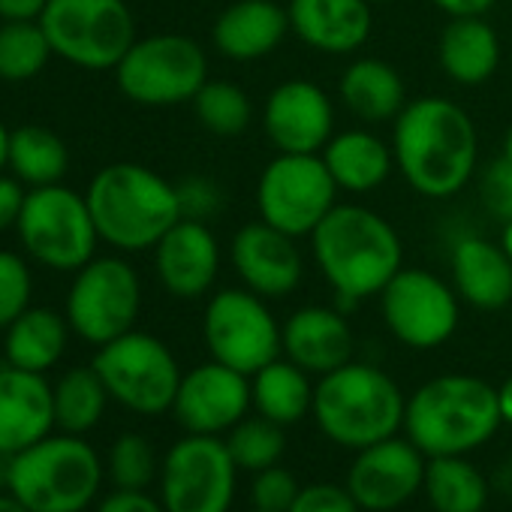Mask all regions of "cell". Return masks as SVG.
Here are the masks:
<instances>
[{"label":"cell","instance_id":"6da1fadb","mask_svg":"<svg viewBox=\"0 0 512 512\" xmlns=\"http://www.w3.org/2000/svg\"><path fill=\"white\" fill-rule=\"evenodd\" d=\"M392 154L398 172L416 193L446 199L476 172L479 139L470 115L458 103L419 97L395 118Z\"/></svg>","mask_w":512,"mask_h":512},{"label":"cell","instance_id":"7a4b0ae2","mask_svg":"<svg viewBox=\"0 0 512 512\" xmlns=\"http://www.w3.org/2000/svg\"><path fill=\"white\" fill-rule=\"evenodd\" d=\"M311 244L323 278L344 308L380 296L404 269L398 232L365 205H335L311 232Z\"/></svg>","mask_w":512,"mask_h":512},{"label":"cell","instance_id":"3957f363","mask_svg":"<svg viewBox=\"0 0 512 512\" xmlns=\"http://www.w3.org/2000/svg\"><path fill=\"white\" fill-rule=\"evenodd\" d=\"M85 199L100 241L121 253L154 250L157 241L184 217L178 187L142 163L103 166L91 178Z\"/></svg>","mask_w":512,"mask_h":512},{"label":"cell","instance_id":"277c9868","mask_svg":"<svg viewBox=\"0 0 512 512\" xmlns=\"http://www.w3.org/2000/svg\"><path fill=\"white\" fill-rule=\"evenodd\" d=\"M503 425L497 389L473 374H443L407 398L404 431L428 455H470Z\"/></svg>","mask_w":512,"mask_h":512},{"label":"cell","instance_id":"5b68a950","mask_svg":"<svg viewBox=\"0 0 512 512\" xmlns=\"http://www.w3.org/2000/svg\"><path fill=\"white\" fill-rule=\"evenodd\" d=\"M407 398L398 383L365 362H347L314 386V416L320 431L347 449H365L404 428Z\"/></svg>","mask_w":512,"mask_h":512},{"label":"cell","instance_id":"8992f818","mask_svg":"<svg viewBox=\"0 0 512 512\" xmlns=\"http://www.w3.org/2000/svg\"><path fill=\"white\" fill-rule=\"evenodd\" d=\"M103 485V461L79 434H49L10 458L7 491L31 512H85Z\"/></svg>","mask_w":512,"mask_h":512},{"label":"cell","instance_id":"52a82bcc","mask_svg":"<svg viewBox=\"0 0 512 512\" xmlns=\"http://www.w3.org/2000/svg\"><path fill=\"white\" fill-rule=\"evenodd\" d=\"M16 232L31 260L52 272H79L94 260L100 244L85 193L67 184L31 187Z\"/></svg>","mask_w":512,"mask_h":512},{"label":"cell","instance_id":"ba28073f","mask_svg":"<svg viewBox=\"0 0 512 512\" xmlns=\"http://www.w3.org/2000/svg\"><path fill=\"white\" fill-rule=\"evenodd\" d=\"M40 25L55 58L79 70H115L136 43L127 0H49Z\"/></svg>","mask_w":512,"mask_h":512},{"label":"cell","instance_id":"9c48e42d","mask_svg":"<svg viewBox=\"0 0 512 512\" xmlns=\"http://www.w3.org/2000/svg\"><path fill=\"white\" fill-rule=\"evenodd\" d=\"M118 91L151 109L193 103L199 88L208 82V58L190 37L154 34L136 40L115 67Z\"/></svg>","mask_w":512,"mask_h":512},{"label":"cell","instance_id":"30bf717a","mask_svg":"<svg viewBox=\"0 0 512 512\" xmlns=\"http://www.w3.org/2000/svg\"><path fill=\"white\" fill-rule=\"evenodd\" d=\"M91 365L106 383L109 398L139 416L172 410L184 377L172 350L160 338L136 329L97 347Z\"/></svg>","mask_w":512,"mask_h":512},{"label":"cell","instance_id":"8fae6325","mask_svg":"<svg viewBox=\"0 0 512 512\" xmlns=\"http://www.w3.org/2000/svg\"><path fill=\"white\" fill-rule=\"evenodd\" d=\"M142 308V284L124 256H94L73 272L64 317L76 338L103 347L133 332Z\"/></svg>","mask_w":512,"mask_h":512},{"label":"cell","instance_id":"7c38bea8","mask_svg":"<svg viewBox=\"0 0 512 512\" xmlns=\"http://www.w3.org/2000/svg\"><path fill=\"white\" fill-rule=\"evenodd\" d=\"M338 190L323 154H278L256 184V208L269 226L302 238L338 205Z\"/></svg>","mask_w":512,"mask_h":512},{"label":"cell","instance_id":"4fadbf2b","mask_svg":"<svg viewBox=\"0 0 512 512\" xmlns=\"http://www.w3.org/2000/svg\"><path fill=\"white\" fill-rule=\"evenodd\" d=\"M205 347L214 362L247 377L281 356V326L263 296L244 290H220L211 296L202 320Z\"/></svg>","mask_w":512,"mask_h":512},{"label":"cell","instance_id":"5bb4252c","mask_svg":"<svg viewBox=\"0 0 512 512\" xmlns=\"http://www.w3.org/2000/svg\"><path fill=\"white\" fill-rule=\"evenodd\" d=\"M238 467L226 440L214 434L181 437L160 464V500L166 512H229Z\"/></svg>","mask_w":512,"mask_h":512},{"label":"cell","instance_id":"9a60e30c","mask_svg":"<svg viewBox=\"0 0 512 512\" xmlns=\"http://www.w3.org/2000/svg\"><path fill=\"white\" fill-rule=\"evenodd\" d=\"M389 332L413 350L446 344L461 320L458 293L425 269H401L380 293Z\"/></svg>","mask_w":512,"mask_h":512},{"label":"cell","instance_id":"2e32d148","mask_svg":"<svg viewBox=\"0 0 512 512\" xmlns=\"http://www.w3.org/2000/svg\"><path fill=\"white\" fill-rule=\"evenodd\" d=\"M425 464L428 455L410 437H386L359 449L347 473V488L362 509L392 512L422 491Z\"/></svg>","mask_w":512,"mask_h":512},{"label":"cell","instance_id":"e0dca14e","mask_svg":"<svg viewBox=\"0 0 512 512\" xmlns=\"http://www.w3.org/2000/svg\"><path fill=\"white\" fill-rule=\"evenodd\" d=\"M250 404V377L211 359L181 377L172 413L187 434L220 437L247 416Z\"/></svg>","mask_w":512,"mask_h":512},{"label":"cell","instance_id":"ac0fdd59","mask_svg":"<svg viewBox=\"0 0 512 512\" xmlns=\"http://www.w3.org/2000/svg\"><path fill=\"white\" fill-rule=\"evenodd\" d=\"M263 127L281 154H320L332 139L335 109L323 88L290 79L269 94Z\"/></svg>","mask_w":512,"mask_h":512},{"label":"cell","instance_id":"d6986e66","mask_svg":"<svg viewBox=\"0 0 512 512\" xmlns=\"http://www.w3.org/2000/svg\"><path fill=\"white\" fill-rule=\"evenodd\" d=\"M232 269L244 287L263 299H284L302 284V253L296 238L269 226L247 223L232 238Z\"/></svg>","mask_w":512,"mask_h":512},{"label":"cell","instance_id":"ffe728a7","mask_svg":"<svg viewBox=\"0 0 512 512\" xmlns=\"http://www.w3.org/2000/svg\"><path fill=\"white\" fill-rule=\"evenodd\" d=\"M154 269L175 299L205 296L220 272V244L205 220L181 217L154 247Z\"/></svg>","mask_w":512,"mask_h":512},{"label":"cell","instance_id":"44dd1931","mask_svg":"<svg viewBox=\"0 0 512 512\" xmlns=\"http://www.w3.org/2000/svg\"><path fill=\"white\" fill-rule=\"evenodd\" d=\"M55 428V395L43 374L0 368V455H19Z\"/></svg>","mask_w":512,"mask_h":512},{"label":"cell","instance_id":"7402d4cb","mask_svg":"<svg viewBox=\"0 0 512 512\" xmlns=\"http://www.w3.org/2000/svg\"><path fill=\"white\" fill-rule=\"evenodd\" d=\"M290 31L323 55H350L371 37V0H290Z\"/></svg>","mask_w":512,"mask_h":512},{"label":"cell","instance_id":"603a6c76","mask_svg":"<svg viewBox=\"0 0 512 512\" xmlns=\"http://www.w3.org/2000/svg\"><path fill=\"white\" fill-rule=\"evenodd\" d=\"M281 347L290 362H296L308 374L323 377L350 362L353 332L341 311L308 305V308H299L281 326Z\"/></svg>","mask_w":512,"mask_h":512},{"label":"cell","instance_id":"cb8c5ba5","mask_svg":"<svg viewBox=\"0 0 512 512\" xmlns=\"http://www.w3.org/2000/svg\"><path fill=\"white\" fill-rule=\"evenodd\" d=\"M290 34V13L275 0H235L229 4L214 28V49L229 61H260L272 55Z\"/></svg>","mask_w":512,"mask_h":512},{"label":"cell","instance_id":"d4e9b609","mask_svg":"<svg viewBox=\"0 0 512 512\" xmlns=\"http://www.w3.org/2000/svg\"><path fill=\"white\" fill-rule=\"evenodd\" d=\"M452 281L455 293L479 311H500L512 302V260L482 235H461L452 244Z\"/></svg>","mask_w":512,"mask_h":512},{"label":"cell","instance_id":"484cf974","mask_svg":"<svg viewBox=\"0 0 512 512\" xmlns=\"http://www.w3.org/2000/svg\"><path fill=\"white\" fill-rule=\"evenodd\" d=\"M440 67L443 73L464 88L488 82L500 64V40L482 16L452 19L440 34Z\"/></svg>","mask_w":512,"mask_h":512},{"label":"cell","instance_id":"4316f807","mask_svg":"<svg viewBox=\"0 0 512 512\" xmlns=\"http://www.w3.org/2000/svg\"><path fill=\"white\" fill-rule=\"evenodd\" d=\"M70 323L55 308H28L4 329V359L22 371L46 374L55 368L70 341Z\"/></svg>","mask_w":512,"mask_h":512},{"label":"cell","instance_id":"83f0119b","mask_svg":"<svg viewBox=\"0 0 512 512\" xmlns=\"http://www.w3.org/2000/svg\"><path fill=\"white\" fill-rule=\"evenodd\" d=\"M341 100L344 106L368 124L395 121L407 106V88L398 70L380 58H359L341 76Z\"/></svg>","mask_w":512,"mask_h":512},{"label":"cell","instance_id":"f1b7e54d","mask_svg":"<svg viewBox=\"0 0 512 512\" xmlns=\"http://www.w3.org/2000/svg\"><path fill=\"white\" fill-rule=\"evenodd\" d=\"M323 160L341 190L368 193L389 178L395 154L380 136L368 130H347L329 139V145L323 148Z\"/></svg>","mask_w":512,"mask_h":512},{"label":"cell","instance_id":"f546056e","mask_svg":"<svg viewBox=\"0 0 512 512\" xmlns=\"http://www.w3.org/2000/svg\"><path fill=\"white\" fill-rule=\"evenodd\" d=\"M250 401L260 416L278 425H296L314 410L311 374L290 359H275L250 377Z\"/></svg>","mask_w":512,"mask_h":512},{"label":"cell","instance_id":"4dcf8cb0","mask_svg":"<svg viewBox=\"0 0 512 512\" xmlns=\"http://www.w3.org/2000/svg\"><path fill=\"white\" fill-rule=\"evenodd\" d=\"M70 166V151L64 139L43 124H22L10 130V175H16L25 187H49L64 184Z\"/></svg>","mask_w":512,"mask_h":512},{"label":"cell","instance_id":"1f68e13d","mask_svg":"<svg viewBox=\"0 0 512 512\" xmlns=\"http://www.w3.org/2000/svg\"><path fill=\"white\" fill-rule=\"evenodd\" d=\"M422 491L434 512H482L488 503V479L467 455L428 458Z\"/></svg>","mask_w":512,"mask_h":512},{"label":"cell","instance_id":"d6a6232c","mask_svg":"<svg viewBox=\"0 0 512 512\" xmlns=\"http://www.w3.org/2000/svg\"><path fill=\"white\" fill-rule=\"evenodd\" d=\"M52 395H55V425L64 434H79V437L100 425L109 404V389L94 365L70 368L52 386Z\"/></svg>","mask_w":512,"mask_h":512},{"label":"cell","instance_id":"836d02e7","mask_svg":"<svg viewBox=\"0 0 512 512\" xmlns=\"http://www.w3.org/2000/svg\"><path fill=\"white\" fill-rule=\"evenodd\" d=\"M55 58L40 19L0 22V82H31Z\"/></svg>","mask_w":512,"mask_h":512},{"label":"cell","instance_id":"e575fe53","mask_svg":"<svg viewBox=\"0 0 512 512\" xmlns=\"http://www.w3.org/2000/svg\"><path fill=\"white\" fill-rule=\"evenodd\" d=\"M226 449L238 470L260 473L266 467H275L287 449L284 425L266 416H253V419L244 416L235 428L226 431Z\"/></svg>","mask_w":512,"mask_h":512},{"label":"cell","instance_id":"d590c367","mask_svg":"<svg viewBox=\"0 0 512 512\" xmlns=\"http://www.w3.org/2000/svg\"><path fill=\"white\" fill-rule=\"evenodd\" d=\"M193 109L199 124L214 136H238L250 124V100L232 82L208 79L193 97Z\"/></svg>","mask_w":512,"mask_h":512},{"label":"cell","instance_id":"8d00e7d4","mask_svg":"<svg viewBox=\"0 0 512 512\" xmlns=\"http://www.w3.org/2000/svg\"><path fill=\"white\" fill-rule=\"evenodd\" d=\"M106 470L115 488H133V491H145L160 473L154 446L142 434H121L109 449Z\"/></svg>","mask_w":512,"mask_h":512},{"label":"cell","instance_id":"74e56055","mask_svg":"<svg viewBox=\"0 0 512 512\" xmlns=\"http://www.w3.org/2000/svg\"><path fill=\"white\" fill-rule=\"evenodd\" d=\"M34 275L22 253L0 250V332L31 308Z\"/></svg>","mask_w":512,"mask_h":512},{"label":"cell","instance_id":"f35d334b","mask_svg":"<svg viewBox=\"0 0 512 512\" xmlns=\"http://www.w3.org/2000/svg\"><path fill=\"white\" fill-rule=\"evenodd\" d=\"M296 494H299V482L281 464L260 470V473L253 476V485H250L253 506L256 509H266V512H287L293 506Z\"/></svg>","mask_w":512,"mask_h":512},{"label":"cell","instance_id":"ab89813d","mask_svg":"<svg viewBox=\"0 0 512 512\" xmlns=\"http://www.w3.org/2000/svg\"><path fill=\"white\" fill-rule=\"evenodd\" d=\"M287 512H362V506L353 500L350 488L332 485V482H317L299 488L293 506Z\"/></svg>","mask_w":512,"mask_h":512},{"label":"cell","instance_id":"60d3db41","mask_svg":"<svg viewBox=\"0 0 512 512\" xmlns=\"http://www.w3.org/2000/svg\"><path fill=\"white\" fill-rule=\"evenodd\" d=\"M482 202L497 220H512V163L497 157L482 178Z\"/></svg>","mask_w":512,"mask_h":512},{"label":"cell","instance_id":"b9f144b4","mask_svg":"<svg viewBox=\"0 0 512 512\" xmlns=\"http://www.w3.org/2000/svg\"><path fill=\"white\" fill-rule=\"evenodd\" d=\"M178 199H181V214L193 217V220H205L220 205L214 184H208L205 178H190V181L178 184Z\"/></svg>","mask_w":512,"mask_h":512},{"label":"cell","instance_id":"7bdbcfd3","mask_svg":"<svg viewBox=\"0 0 512 512\" xmlns=\"http://www.w3.org/2000/svg\"><path fill=\"white\" fill-rule=\"evenodd\" d=\"M97 512H166V506H163V500L151 497L148 491L115 488L109 497L100 500Z\"/></svg>","mask_w":512,"mask_h":512},{"label":"cell","instance_id":"ee69618b","mask_svg":"<svg viewBox=\"0 0 512 512\" xmlns=\"http://www.w3.org/2000/svg\"><path fill=\"white\" fill-rule=\"evenodd\" d=\"M25 196H28V190L16 175L0 172V235H4L7 229H16Z\"/></svg>","mask_w":512,"mask_h":512},{"label":"cell","instance_id":"f6af8a7d","mask_svg":"<svg viewBox=\"0 0 512 512\" xmlns=\"http://www.w3.org/2000/svg\"><path fill=\"white\" fill-rule=\"evenodd\" d=\"M49 0H0V22L13 19H40Z\"/></svg>","mask_w":512,"mask_h":512},{"label":"cell","instance_id":"bcb514c9","mask_svg":"<svg viewBox=\"0 0 512 512\" xmlns=\"http://www.w3.org/2000/svg\"><path fill=\"white\" fill-rule=\"evenodd\" d=\"M434 4L452 16V19H461V16H485L497 0H434Z\"/></svg>","mask_w":512,"mask_h":512},{"label":"cell","instance_id":"7dc6e473","mask_svg":"<svg viewBox=\"0 0 512 512\" xmlns=\"http://www.w3.org/2000/svg\"><path fill=\"white\" fill-rule=\"evenodd\" d=\"M497 404H500V416L506 425H512V377L497 389Z\"/></svg>","mask_w":512,"mask_h":512},{"label":"cell","instance_id":"c3c4849f","mask_svg":"<svg viewBox=\"0 0 512 512\" xmlns=\"http://www.w3.org/2000/svg\"><path fill=\"white\" fill-rule=\"evenodd\" d=\"M494 482H497L500 491H509V494H512V458L503 461V464L494 470Z\"/></svg>","mask_w":512,"mask_h":512},{"label":"cell","instance_id":"681fc988","mask_svg":"<svg viewBox=\"0 0 512 512\" xmlns=\"http://www.w3.org/2000/svg\"><path fill=\"white\" fill-rule=\"evenodd\" d=\"M7 163H10V130L0 121V172H7Z\"/></svg>","mask_w":512,"mask_h":512},{"label":"cell","instance_id":"f907efd6","mask_svg":"<svg viewBox=\"0 0 512 512\" xmlns=\"http://www.w3.org/2000/svg\"><path fill=\"white\" fill-rule=\"evenodd\" d=\"M0 512H31L22 500H16L10 491H4V494H0Z\"/></svg>","mask_w":512,"mask_h":512},{"label":"cell","instance_id":"816d5d0a","mask_svg":"<svg viewBox=\"0 0 512 512\" xmlns=\"http://www.w3.org/2000/svg\"><path fill=\"white\" fill-rule=\"evenodd\" d=\"M500 247L506 250V256L512 260V220L503 223V232H500Z\"/></svg>","mask_w":512,"mask_h":512},{"label":"cell","instance_id":"f5cc1de1","mask_svg":"<svg viewBox=\"0 0 512 512\" xmlns=\"http://www.w3.org/2000/svg\"><path fill=\"white\" fill-rule=\"evenodd\" d=\"M7 485H10V458L0 455V494L7 491Z\"/></svg>","mask_w":512,"mask_h":512},{"label":"cell","instance_id":"db71d44e","mask_svg":"<svg viewBox=\"0 0 512 512\" xmlns=\"http://www.w3.org/2000/svg\"><path fill=\"white\" fill-rule=\"evenodd\" d=\"M500 157H506L509 163H512V127H509V133H506V139H503V154Z\"/></svg>","mask_w":512,"mask_h":512},{"label":"cell","instance_id":"11a10c76","mask_svg":"<svg viewBox=\"0 0 512 512\" xmlns=\"http://www.w3.org/2000/svg\"><path fill=\"white\" fill-rule=\"evenodd\" d=\"M371 4H395V0H371Z\"/></svg>","mask_w":512,"mask_h":512},{"label":"cell","instance_id":"9f6ffc18","mask_svg":"<svg viewBox=\"0 0 512 512\" xmlns=\"http://www.w3.org/2000/svg\"><path fill=\"white\" fill-rule=\"evenodd\" d=\"M250 512H266V509H256V506H253V509H250Z\"/></svg>","mask_w":512,"mask_h":512}]
</instances>
